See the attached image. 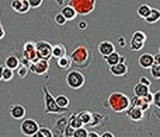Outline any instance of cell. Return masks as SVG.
Masks as SVG:
<instances>
[{"mask_svg":"<svg viewBox=\"0 0 160 137\" xmlns=\"http://www.w3.org/2000/svg\"><path fill=\"white\" fill-rule=\"evenodd\" d=\"M108 105L114 112H125L131 106V98L124 92H112L108 97Z\"/></svg>","mask_w":160,"mask_h":137,"instance_id":"cell-1","label":"cell"},{"mask_svg":"<svg viewBox=\"0 0 160 137\" xmlns=\"http://www.w3.org/2000/svg\"><path fill=\"white\" fill-rule=\"evenodd\" d=\"M90 59H91V52L88 48L80 45L78 46L70 55V60H72V64H75L76 67L84 68L90 64Z\"/></svg>","mask_w":160,"mask_h":137,"instance_id":"cell-2","label":"cell"},{"mask_svg":"<svg viewBox=\"0 0 160 137\" xmlns=\"http://www.w3.org/2000/svg\"><path fill=\"white\" fill-rule=\"evenodd\" d=\"M69 6L75 8L78 16H87L96 7V0H69Z\"/></svg>","mask_w":160,"mask_h":137,"instance_id":"cell-3","label":"cell"},{"mask_svg":"<svg viewBox=\"0 0 160 137\" xmlns=\"http://www.w3.org/2000/svg\"><path fill=\"white\" fill-rule=\"evenodd\" d=\"M42 91H44V97H45V113H63V112H66L65 108L58 106L55 98H53V97L49 94V91H48L47 85L42 87Z\"/></svg>","mask_w":160,"mask_h":137,"instance_id":"cell-4","label":"cell"},{"mask_svg":"<svg viewBox=\"0 0 160 137\" xmlns=\"http://www.w3.org/2000/svg\"><path fill=\"white\" fill-rule=\"evenodd\" d=\"M66 84L72 90H79V88H82L84 85V76L78 70L69 71L66 76Z\"/></svg>","mask_w":160,"mask_h":137,"instance_id":"cell-5","label":"cell"},{"mask_svg":"<svg viewBox=\"0 0 160 137\" xmlns=\"http://www.w3.org/2000/svg\"><path fill=\"white\" fill-rule=\"evenodd\" d=\"M35 50L38 59H44V60H49L52 59V45L47 41H39L35 42Z\"/></svg>","mask_w":160,"mask_h":137,"instance_id":"cell-6","label":"cell"},{"mask_svg":"<svg viewBox=\"0 0 160 137\" xmlns=\"http://www.w3.org/2000/svg\"><path fill=\"white\" fill-rule=\"evenodd\" d=\"M38 129H39V125H38V122L34 120V119H24V120L21 122V125H20L21 133L27 137H31L35 132H38Z\"/></svg>","mask_w":160,"mask_h":137,"instance_id":"cell-7","label":"cell"},{"mask_svg":"<svg viewBox=\"0 0 160 137\" xmlns=\"http://www.w3.org/2000/svg\"><path fill=\"white\" fill-rule=\"evenodd\" d=\"M22 59L28 60L30 63H34V62L38 60L37 50H35V42L28 41L24 44V48H22Z\"/></svg>","mask_w":160,"mask_h":137,"instance_id":"cell-8","label":"cell"},{"mask_svg":"<svg viewBox=\"0 0 160 137\" xmlns=\"http://www.w3.org/2000/svg\"><path fill=\"white\" fill-rule=\"evenodd\" d=\"M28 70L34 74H38V76H45V74L48 73V70H49V63H48V60L38 59L37 62H34V63L30 64Z\"/></svg>","mask_w":160,"mask_h":137,"instance_id":"cell-9","label":"cell"},{"mask_svg":"<svg viewBox=\"0 0 160 137\" xmlns=\"http://www.w3.org/2000/svg\"><path fill=\"white\" fill-rule=\"evenodd\" d=\"M125 112H127L128 119H131V120H133V122L142 120V118H143V111H142L139 106H133V105H131Z\"/></svg>","mask_w":160,"mask_h":137,"instance_id":"cell-10","label":"cell"},{"mask_svg":"<svg viewBox=\"0 0 160 137\" xmlns=\"http://www.w3.org/2000/svg\"><path fill=\"white\" fill-rule=\"evenodd\" d=\"M8 112H10V116L13 119L21 120V119H24V116H25V108L21 106V105H11Z\"/></svg>","mask_w":160,"mask_h":137,"instance_id":"cell-11","label":"cell"},{"mask_svg":"<svg viewBox=\"0 0 160 137\" xmlns=\"http://www.w3.org/2000/svg\"><path fill=\"white\" fill-rule=\"evenodd\" d=\"M110 71L115 77H124L128 73V67L125 63H117L114 66H110Z\"/></svg>","mask_w":160,"mask_h":137,"instance_id":"cell-12","label":"cell"},{"mask_svg":"<svg viewBox=\"0 0 160 137\" xmlns=\"http://www.w3.org/2000/svg\"><path fill=\"white\" fill-rule=\"evenodd\" d=\"M11 8H13L14 11H17V13H20V14H24L30 10V4H28L27 0H25V2L13 0V2H11Z\"/></svg>","mask_w":160,"mask_h":137,"instance_id":"cell-13","label":"cell"},{"mask_svg":"<svg viewBox=\"0 0 160 137\" xmlns=\"http://www.w3.org/2000/svg\"><path fill=\"white\" fill-rule=\"evenodd\" d=\"M114 45H112V42H110V41H102L101 44L98 45V52L101 53L102 56H108L110 53H112L114 52Z\"/></svg>","mask_w":160,"mask_h":137,"instance_id":"cell-14","label":"cell"},{"mask_svg":"<svg viewBox=\"0 0 160 137\" xmlns=\"http://www.w3.org/2000/svg\"><path fill=\"white\" fill-rule=\"evenodd\" d=\"M4 66L8 67V68H11V70H16V68L20 66V59H18V56H16V55H8L7 58H6V60H4Z\"/></svg>","mask_w":160,"mask_h":137,"instance_id":"cell-15","label":"cell"},{"mask_svg":"<svg viewBox=\"0 0 160 137\" xmlns=\"http://www.w3.org/2000/svg\"><path fill=\"white\" fill-rule=\"evenodd\" d=\"M61 14H62V16H63L66 20H75V18H76V16H78V13L75 11V8H73L72 6H69V4L62 6Z\"/></svg>","mask_w":160,"mask_h":137,"instance_id":"cell-16","label":"cell"},{"mask_svg":"<svg viewBox=\"0 0 160 137\" xmlns=\"http://www.w3.org/2000/svg\"><path fill=\"white\" fill-rule=\"evenodd\" d=\"M153 63H155L153 55H150V53H145V55H142L141 58H139V64H141V67H143V68H149Z\"/></svg>","mask_w":160,"mask_h":137,"instance_id":"cell-17","label":"cell"},{"mask_svg":"<svg viewBox=\"0 0 160 137\" xmlns=\"http://www.w3.org/2000/svg\"><path fill=\"white\" fill-rule=\"evenodd\" d=\"M66 55V46L62 44H56L52 46V58L55 59H59L62 58V56Z\"/></svg>","mask_w":160,"mask_h":137,"instance_id":"cell-18","label":"cell"},{"mask_svg":"<svg viewBox=\"0 0 160 137\" xmlns=\"http://www.w3.org/2000/svg\"><path fill=\"white\" fill-rule=\"evenodd\" d=\"M160 20V10L159 8H150V13L148 14V17L145 18V21L148 24H155Z\"/></svg>","mask_w":160,"mask_h":137,"instance_id":"cell-19","label":"cell"},{"mask_svg":"<svg viewBox=\"0 0 160 137\" xmlns=\"http://www.w3.org/2000/svg\"><path fill=\"white\" fill-rule=\"evenodd\" d=\"M148 92H149V87L145 85V84H142V83H138V84L135 85V88H133V94H135V97H139V98L145 97Z\"/></svg>","mask_w":160,"mask_h":137,"instance_id":"cell-20","label":"cell"},{"mask_svg":"<svg viewBox=\"0 0 160 137\" xmlns=\"http://www.w3.org/2000/svg\"><path fill=\"white\" fill-rule=\"evenodd\" d=\"M131 105H133V106H139L142 111H148L150 106V104H148V102H145L142 98H139V97H133L132 99H131Z\"/></svg>","mask_w":160,"mask_h":137,"instance_id":"cell-21","label":"cell"},{"mask_svg":"<svg viewBox=\"0 0 160 137\" xmlns=\"http://www.w3.org/2000/svg\"><path fill=\"white\" fill-rule=\"evenodd\" d=\"M78 118L82 120L83 126H86V125L88 126L90 122H91V119H93V112H90V111H83V112L78 113Z\"/></svg>","mask_w":160,"mask_h":137,"instance_id":"cell-22","label":"cell"},{"mask_svg":"<svg viewBox=\"0 0 160 137\" xmlns=\"http://www.w3.org/2000/svg\"><path fill=\"white\" fill-rule=\"evenodd\" d=\"M104 59L108 63V66H114V64H117V63H121V56H119L115 50H114L112 53H110L108 56H105Z\"/></svg>","mask_w":160,"mask_h":137,"instance_id":"cell-23","label":"cell"},{"mask_svg":"<svg viewBox=\"0 0 160 137\" xmlns=\"http://www.w3.org/2000/svg\"><path fill=\"white\" fill-rule=\"evenodd\" d=\"M56 62H58V66L61 68H69L70 66H72L70 56H68V55H65V56H62V58L56 59Z\"/></svg>","mask_w":160,"mask_h":137,"instance_id":"cell-24","label":"cell"},{"mask_svg":"<svg viewBox=\"0 0 160 137\" xmlns=\"http://www.w3.org/2000/svg\"><path fill=\"white\" fill-rule=\"evenodd\" d=\"M56 104H58V106L61 108H65V109H68V106H69V98H68L66 95H59L55 98Z\"/></svg>","mask_w":160,"mask_h":137,"instance_id":"cell-25","label":"cell"},{"mask_svg":"<svg viewBox=\"0 0 160 137\" xmlns=\"http://www.w3.org/2000/svg\"><path fill=\"white\" fill-rule=\"evenodd\" d=\"M150 8H152V7H149L148 4H141V6L138 7V16L141 17V18L145 20V18L148 17V14L150 13Z\"/></svg>","mask_w":160,"mask_h":137,"instance_id":"cell-26","label":"cell"},{"mask_svg":"<svg viewBox=\"0 0 160 137\" xmlns=\"http://www.w3.org/2000/svg\"><path fill=\"white\" fill-rule=\"evenodd\" d=\"M13 76H14V70L3 66V73H2V80L3 81H10V80L13 78Z\"/></svg>","mask_w":160,"mask_h":137,"instance_id":"cell-27","label":"cell"},{"mask_svg":"<svg viewBox=\"0 0 160 137\" xmlns=\"http://www.w3.org/2000/svg\"><path fill=\"white\" fill-rule=\"evenodd\" d=\"M17 70V76L20 77V78H25V77H27V74H28V67L27 66H24V64H21L20 63V66L16 68Z\"/></svg>","mask_w":160,"mask_h":137,"instance_id":"cell-28","label":"cell"},{"mask_svg":"<svg viewBox=\"0 0 160 137\" xmlns=\"http://www.w3.org/2000/svg\"><path fill=\"white\" fill-rule=\"evenodd\" d=\"M149 68H150V74H152V77H155L156 80H160V64L153 63Z\"/></svg>","mask_w":160,"mask_h":137,"instance_id":"cell-29","label":"cell"},{"mask_svg":"<svg viewBox=\"0 0 160 137\" xmlns=\"http://www.w3.org/2000/svg\"><path fill=\"white\" fill-rule=\"evenodd\" d=\"M132 39H135V41H139V42H146V34L142 32V31H135L132 35Z\"/></svg>","mask_w":160,"mask_h":137,"instance_id":"cell-30","label":"cell"},{"mask_svg":"<svg viewBox=\"0 0 160 137\" xmlns=\"http://www.w3.org/2000/svg\"><path fill=\"white\" fill-rule=\"evenodd\" d=\"M87 135H88V132L84 126L78 127V129H75V132H73V137H87Z\"/></svg>","mask_w":160,"mask_h":137,"instance_id":"cell-31","label":"cell"},{"mask_svg":"<svg viewBox=\"0 0 160 137\" xmlns=\"http://www.w3.org/2000/svg\"><path fill=\"white\" fill-rule=\"evenodd\" d=\"M143 42H139V41H135V39H132L131 41V50H133V52H138V50H141L142 48H143Z\"/></svg>","mask_w":160,"mask_h":137,"instance_id":"cell-32","label":"cell"},{"mask_svg":"<svg viewBox=\"0 0 160 137\" xmlns=\"http://www.w3.org/2000/svg\"><path fill=\"white\" fill-rule=\"evenodd\" d=\"M102 119V116L100 115V113H96V112H93V119H91V122H90V125L88 126H97V125L100 123V120Z\"/></svg>","mask_w":160,"mask_h":137,"instance_id":"cell-33","label":"cell"},{"mask_svg":"<svg viewBox=\"0 0 160 137\" xmlns=\"http://www.w3.org/2000/svg\"><path fill=\"white\" fill-rule=\"evenodd\" d=\"M27 2L30 4V8H38V7H41L44 0H27Z\"/></svg>","mask_w":160,"mask_h":137,"instance_id":"cell-34","label":"cell"},{"mask_svg":"<svg viewBox=\"0 0 160 137\" xmlns=\"http://www.w3.org/2000/svg\"><path fill=\"white\" fill-rule=\"evenodd\" d=\"M55 21H56V24H58V25H65L68 20L65 18L61 13H59V14H56V16H55Z\"/></svg>","mask_w":160,"mask_h":137,"instance_id":"cell-35","label":"cell"},{"mask_svg":"<svg viewBox=\"0 0 160 137\" xmlns=\"http://www.w3.org/2000/svg\"><path fill=\"white\" fill-rule=\"evenodd\" d=\"M153 105H155L156 108H159L160 109V91H158V92L153 94Z\"/></svg>","mask_w":160,"mask_h":137,"instance_id":"cell-36","label":"cell"},{"mask_svg":"<svg viewBox=\"0 0 160 137\" xmlns=\"http://www.w3.org/2000/svg\"><path fill=\"white\" fill-rule=\"evenodd\" d=\"M39 132L42 133V136H44V137H53L52 130L48 129V127H39Z\"/></svg>","mask_w":160,"mask_h":137,"instance_id":"cell-37","label":"cell"},{"mask_svg":"<svg viewBox=\"0 0 160 137\" xmlns=\"http://www.w3.org/2000/svg\"><path fill=\"white\" fill-rule=\"evenodd\" d=\"M142 99H143L145 102H148V104H150V105H152V102H153V94L149 91V92H148L145 97H142Z\"/></svg>","mask_w":160,"mask_h":137,"instance_id":"cell-38","label":"cell"},{"mask_svg":"<svg viewBox=\"0 0 160 137\" xmlns=\"http://www.w3.org/2000/svg\"><path fill=\"white\" fill-rule=\"evenodd\" d=\"M139 83H142V84H145V85H148V87H150V80H148L146 77H141Z\"/></svg>","mask_w":160,"mask_h":137,"instance_id":"cell-39","label":"cell"},{"mask_svg":"<svg viewBox=\"0 0 160 137\" xmlns=\"http://www.w3.org/2000/svg\"><path fill=\"white\" fill-rule=\"evenodd\" d=\"M117 44H118L119 46H125V38H118L117 39Z\"/></svg>","mask_w":160,"mask_h":137,"instance_id":"cell-40","label":"cell"},{"mask_svg":"<svg viewBox=\"0 0 160 137\" xmlns=\"http://www.w3.org/2000/svg\"><path fill=\"white\" fill-rule=\"evenodd\" d=\"M153 60H155V63L160 64V53H156V55L153 56Z\"/></svg>","mask_w":160,"mask_h":137,"instance_id":"cell-41","label":"cell"},{"mask_svg":"<svg viewBox=\"0 0 160 137\" xmlns=\"http://www.w3.org/2000/svg\"><path fill=\"white\" fill-rule=\"evenodd\" d=\"M100 137H114V135H112L111 132H104Z\"/></svg>","mask_w":160,"mask_h":137,"instance_id":"cell-42","label":"cell"},{"mask_svg":"<svg viewBox=\"0 0 160 137\" xmlns=\"http://www.w3.org/2000/svg\"><path fill=\"white\" fill-rule=\"evenodd\" d=\"M4 35H6V32H4V28L2 27V24H0V39L2 38H4Z\"/></svg>","mask_w":160,"mask_h":137,"instance_id":"cell-43","label":"cell"},{"mask_svg":"<svg viewBox=\"0 0 160 137\" xmlns=\"http://www.w3.org/2000/svg\"><path fill=\"white\" fill-rule=\"evenodd\" d=\"M87 137H100V136H98V133H96V132H88Z\"/></svg>","mask_w":160,"mask_h":137,"instance_id":"cell-44","label":"cell"},{"mask_svg":"<svg viewBox=\"0 0 160 137\" xmlns=\"http://www.w3.org/2000/svg\"><path fill=\"white\" fill-rule=\"evenodd\" d=\"M31 137H44V136H42V133L39 132V129H38V132H35V133H34V135L31 136Z\"/></svg>","mask_w":160,"mask_h":137,"instance_id":"cell-45","label":"cell"},{"mask_svg":"<svg viewBox=\"0 0 160 137\" xmlns=\"http://www.w3.org/2000/svg\"><path fill=\"white\" fill-rule=\"evenodd\" d=\"M86 27H87V24H86L84 21H82V22H80V24H79V28H82V30H84Z\"/></svg>","mask_w":160,"mask_h":137,"instance_id":"cell-46","label":"cell"},{"mask_svg":"<svg viewBox=\"0 0 160 137\" xmlns=\"http://www.w3.org/2000/svg\"><path fill=\"white\" fill-rule=\"evenodd\" d=\"M56 2V4H59V6H63L65 4V0H55Z\"/></svg>","mask_w":160,"mask_h":137,"instance_id":"cell-47","label":"cell"},{"mask_svg":"<svg viewBox=\"0 0 160 137\" xmlns=\"http://www.w3.org/2000/svg\"><path fill=\"white\" fill-rule=\"evenodd\" d=\"M2 73H3V66H0V81H2Z\"/></svg>","mask_w":160,"mask_h":137,"instance_id":"cell-48","label":"cell"},{"mask_svg":"<svg viewBox=\"0 0 160 137\" xmlns=\"http://www.w3.org/2000/svg\"><path fill=\"white\" fill-rule=\"evenodd\" d=\"M63 137H73V136H63Z\"/></svg>","mask_w":160,"mask_h":137,"instance_id":"cell-49","label":"cell"},{"mask_svg":"<svg viewBox=\"0 0 160 137\" xmlns=\"http://www.w3.org/2000/svg\"><path fill=\"white\" fill-rule=\"evenodd\" d=\"M20 2H25V0H20Z\"/></svg>","mask_w":160,"mask_h":137,"instance_id":"cell-50","label":"cell"},{"mask_svg":"<svg viewBox=\"0 0 160 137\" xmlns=\"http://www.w3.org/2000/svg\"><path fill=\"white\" fill-rule=\"evenodd\" d=\"M159 53H160V48H159Z\"/></svg>","mask_w":160,"mask_h":137,"instance_id":"cell-51","label":"cell"}]
</instances>
